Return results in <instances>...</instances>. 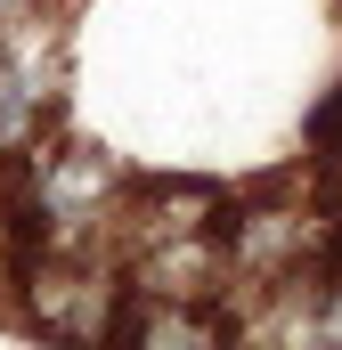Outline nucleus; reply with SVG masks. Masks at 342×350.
I'll return each mask as SVG.
<instances>
[{"label": "nucleus", "mask_w": 342, "mask_h": 350, "mask_svg": "<svg viewBox=\"0 0 342 350\" xmlns=\"http://www.w3.org/2000/svg\"><path fill=\"white\" fill-rule=\"evenodd\" d=\"M57 90H66V33H57V16L33 8L16 25H0V163H25L49 139Z\"/></svg>", "instance_id": "f257e3e1"}, {"label": "nucleus", "mask_w": 342, "mask_h": 350, "mask_svg": "<svg viewBox=\"0 0 342 350\" xmlns=\"http://www.w3.org/2000/svg\"><path fill=\"white\" fill-rule=\"evenodd\" d=\"M310 147H318L326 163H342V90L318 106V122H310Z\"/></svg>", "instance_id": "f03ea898"}, {"label": "nucleus", "mask_w": 342, "mask_h": 350, "mask_svg": "<svg viewBox=\"0 0 342 350\" xmlns=\"http://www.w3.org/2000/svg\"><path fill=\"white\" fill-rule=\"evenodd\" d=\"M33 8H49V0H0V25H16V16H33Z\"/></svg>", "instance_id": "7ed1b4c3"}]
</instances>
